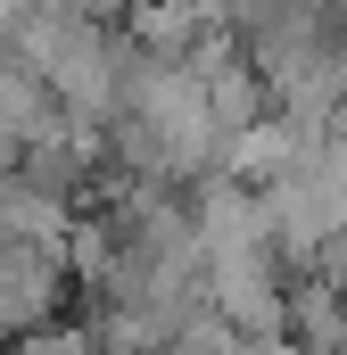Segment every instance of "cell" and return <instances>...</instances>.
<instances>
[{
    "mask_svg": "<svg viewBox=\"0 0 347 355\" xmlns=\"http://www.w3.org/2000/svg\"><path fill=\"white\" fill-rule=\"evenodd\" d=\"M0 50L42 83V99L75 124H108L116 99H124V67H133V42L116 25H91L75 8H17L0 17Z\"/></svg>",
    "mask_w": 347,
    "mask_h": 355,
    "instance_id": "obj_1",
    "label": "cell"
},
{
    "mask_svg": "<svg viewBox=\"0 0 347 355\" xmlns=\"http://www.w3.org/2000/svg\"><path fill=\"white\" fill-rule=\"evenodd\" d=\"M58 289H67L58 248H42V240H0V331H50Z\"/></svg>",
    "mask_w": 347,
    "mask_h": 355,
    "instance_id": "obj_2",
    "label": "cell"
}]
</instances>
